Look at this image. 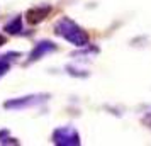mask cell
Segmentation results:
<instances>
[{
  "instance_id": "cell-6",
  "label": "cell",
  "mask_w": 151,
  "mask_h": 146,
  "mask_svg": "<svg viewBox=\"0 0 151 146\" xmlns=\"http://www.w3.org/2000/svg\"><path fill=\"white\" fill-rule=\"evenodd\" d=\"M5 31L9 34H21L22 32V19L21 17H14L10 22L5 24Z\"/></svg>"
},
{
  "instance_id": "cell-4",
  "label": "cell",
  "mask_w": 151,
  "mask_h": 146,
  "mask_svg": "<svg viewBox=\"0 0 151 146\" xmlns=\"http://www.w3.org/2000/svg\"><path fill=\"white\" fill-rule=\"evenodd\" d=\"M49 14H51V7L49 5H37V7H31L26 12V19H27L29 24L36 26V24L44 21Z\"/></svg>"
},
{
  "instance_id": "cell-2",
  "label": "cell",
  "mask_w": 151,
  "mask_h": 146,
  "mask_svg": "<svg viewBox=\"0 0 151 146\" xmlns=\"http://www.w3.org/2000/svg\"><path fill=\"white\" fill-rule=\"evenodd\" d=\"M48 99H49L48 93H34V95H26V97H19V99H10L4 104V107L9 109V111H21V109L39 105L42 102H46Z\"/></svg>"
},
{
  "instance_id": "cell-10",
  "label": "cell",
  "mask_w": 151,
  "mask_h": 146,
  "mask_svg": "<svg viewBox=\"0 0 151 146\" xmlns=\"http://www.w3.org/2000/svg\"><path fill=\"white\" fill-rule=\"evenodd\" d=\"M5 41H7V39H5V36L0 34V46H2V44H5Z\"/></svg>"
},
{
  "instance_id": "cell-5",
  "label": "cell",
  "mask_w": 151,
  "mask_h": 146,
  "mask_svg": "<svg viewBox=\"0 0 151 146\" xmlns=\"http://www.w3.org/2000/svg\"><path fill=\"white\" fill-rule=\"evenodd\" d=\"M55 49H56V44H53L51 41H39L34 46V49L31 51V55H29V63L37 61L39 58H42L44 55H48V53L55 51Z\"/></svg>"
},
{
  "instance_id": "cell-9",
  "label": "cell",
  "mask_w": 151,
  "mask_h": 146,
  "mask_svg": "<svg viewBox=\"0 0 151 146\" xmlns=\"http://www.w3.org/2000/svg\"><path fill=\"white\" fill-rule=\"evenodd\" d=\"M144 122H146V124H148V126L151 127V114H150V116H146V117H144Z\"/></svg>"
},
{
  "instance_id": "cell-8",
  "label": "cell",
  "mask_w": 151,
  "mask_h": 146,
  "mask_svg": "<svg viewBox=\"0 0 151 146\" xmlns=\"http://www.w3.org/2000/svg\"><path fill=\"white\" fill-rule=\"evenodd\" d=\"M7 134H9V131H7V129H4V131H0V143H2V139L5 138Z\"/></svg>"
},
{
  "instance_id": "cell-1",
  "label": "cell",
  "mask_w": 151,
  "mask_h": 146,
  "mask_svg": "<svg viewBox=\"0 0 151 146\" xmlns=\"http://www.w3.org/2000/svg\"><path fill=\"white\" fill-rule=\"evenodd\" d=\"M55 32L58 36H61L63 39H66L68 42H71L73 46H78V48H85L88 44V34L76 22L70 21L66 17H63L56 22Z\"/></svg>"
},
{
  "instance_id": "cell-3",
  "label": "cell",
  "mask_w": 151,
  "mask_h": 146,
  "mask_svg": "<svg viewBox=\"0 0 151 146\" xmlns=\"http://www.w3.org/2000/svg\"><path fill=\"white\" fill-rule=\"evenodd\" d=\"M53 143L58 146H78L80 145V134L76 132L75 127H58L53 132Z\"/></svg>"
},
{
  "instance_id": "cell-7",
  "label": "cell",
  "mask_w": 151,
  "mask_h": 146,
  "mask_svg": "<svg viewBox=\"0 0 151 146\" xmlns=\"http://www.w3.org/2000/svg\"><path fill=\"white\" fill-rule=\"evenodd\" d=\"M9 68H10V65H9L7 58H2V56H0V77H4L9 71Z\"/></svg>"
}]
</instances>
